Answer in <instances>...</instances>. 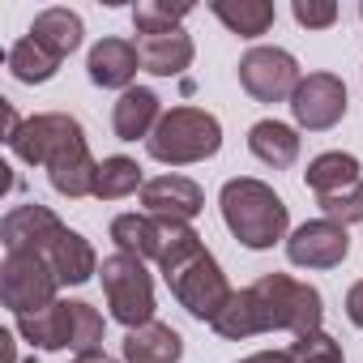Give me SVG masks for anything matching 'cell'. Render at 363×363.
Here are the masks:
<instances>
[{
	"instance_id": "6da1fadb",
	"label": "cell",
	"mask_w": 363,
	"mask_h": 363,
	"mask_svg": "<svg viewBox=\"0 0 363 363\" xmlns=\"http://www.w3.org/2000/svg\"><path fill=\"white\" fill-rule=\"evenodd\" d=\"M320 316H325V299L316 286L295 282L291 274H265L227 299V308L214 316V333L227 342H244L269 329H286L303 337L320 329Z\"/></svg>"
},
{
	"instance_id": "7a4b0ae2",
	"label": "cell",
	"mask_w": 363,
	"mask_h": 363,
	"mask_svg": "<svg viewBox=\"0 0 363 363\" xmlns=\"http://www.w3.org/2000/svg\"><path fill=\"white\" fill-rule=\"evenodd\" d=\"M158 269H162L171 295L179 299V308L197 320H210V325L227 308V299L235 295L223 265L214 261V252L201 244V235L189 223H167V244H162Z\"/></svg>"
},
{
	"instance_id": "3957f363",
	"label": "cell",
	"mask_w": 363,
	"mask_h": 363,
	"mask_svg": "<svg viewBox=\"0 0 363 363\" xmlns=\"http://www.w3.org/2000/svg\"><path fill=\"white\" fill-rule=\"evenodd\" d=\"M218 206H223L227 231H231L244 248H252V252L274 248V244L286 235V227H291L286 201L265 184V179H248V175L227 179L223 193H218Z\"/></svg>"
},
{
	"instance_id": "277c9868",
	"label": "cell",
	"mask_w": 363,
	"mask_h": 363,
	"mask_svg": "<svg viewBox=\"0 0 363 363\" xmlns=\"http://www.w3.org/2000/svg\"><path fill=\"white\" fill-rule=\"evenodd\" d=\"M145 150L154 162H167V167L206 162L223 150V124H218V116H210L201 107H171V111H162Z\"/></svg>"
},
{
	"instance_id": "5b68a950",
	"label": "cell",
	"mask_w": 363,
	"mask_h": 363,
	"mask_svg": "<svg viewBox=\"0 0 363 363\" xmlns=\"http://www.w3.org/2000/svg\"><path fill=\"white\" fill-rule=\"evenodd\" d=\"M103 274V295H107V308L120 325L128 329H141L154 320V282L145 274V261L128 257V252H116L99 265Z\"/></svg>"
},
{
	"instance_id": "8992f818",
	"label": "cell",
	"mask_w": 363,
	"mask_h": 363,
	"mask_svg": "<svg viewBox=\"0 0 363 363\" xmlns=\"http://www.w3.org/2000/svg\"><path fill=\"white\" fill-rule=\"evenodd\" d=\"M56 274L43 257L35 252H5L0 265V299L13 316H30L48 303H56Z\"/></svg>"
},
{
	"instance_id": "52a82bcc",
	"label": "cell",
	"mask_w": 363,
	"mask_h": 363,
	"mask_svg": "<svg viewBox=\"0 0 363 363\" xmlns=\"http://www.w3.org/2000/svg\"><path fill=\"white\" fill-rule=\"evenodd\" d=\"M5 141H9V150H13L22 162H30V167H48L56 154L82 145L86 133H82V124H77L73 116H65V111H43V116L22 120V128H18L13 137H5Z\"/></svg>"
},
{
	"instance_id": "ba28073f",
	"label": "cell",
	"mask_w": 363,
	"mask_h": 363,
	"mask_svg": "<svg viewBox=\"0 0 363 363\" xmlns=\"http://www.w3.org/2000/svg\"><path fill=\"white\" fill-rule=\"evenodd\" d=\"M299 65L291 52L282 48H252L240 60V86L257 99V103H286L299 90Z\"/></svg>"
},
{
	"instance_id": "9c48e42d",
	"label": "cell",
	"mask_w": 363,
	"mask_h": 363,
	"mask_svg": "<svg viewBox=\"0 0 363 363\" xmlns=\"http://www.w3.org/2000/svg\"><path fill=\"white\" fill-rule=\"evenodd\" d=\"M291 111L295 124L308 133H325L346 116V86L333 73H308L299 82V90L291 94Z\"/></svg>"
},
{
	"instance_id": "30bf717a",
	"label": "cell",
	"mask_w": 363,
	"mask_h": 363,
	"mask_svg": "<svg viewBox=\"0 0 363 363\" xmlns=\"http://www.w3.org/2000/svg\"><path fill=\"white\" fill-rule=\"evenodd\" d=\"M346 252H350V235H346V227H337L329 218H312V223L295 227L286 240V261L299 269H333L346 261Z\"/></svg>"
},
{
	"instance_id": "8fae6325",
	"label": "cell",
	"mask_w": 363,
	"mask_h": 363,
	"mask_svg": "<svg viewBox=\"0 0 363 363\" xmlns=\"http://www.w3.org/2000/svg\"><path fill=\"white\" fill-rule=\"evenodd\" d=\"M65 223L39 206V201H26V206H13L5 214V223H0V240H5V252H35L43 257L56 240H60Z\"/></svg>"
},
{
	"instance_id": "7c38bea8",
	"label": "cell",
	"mask_w": 363,
	"mask_h": 363,
	"mask_svg": "<svg viewBox=\"0 0 363 363\" xmlns=\"http://www.w3.org/2000/svg\"><path fill=\"white\" fill-rule=\"evenodd\" d=\"M141 206L150 218H162V223H193L206 206V193L189 175H158V179H145Z\"/></svg>"
},
{
	"instance_id": "4fadbf2b",
	"label": "cell",
	"mask_w": 363,
	"mask_h": 363,
	"mask_svg": "<svg viewBox=\"0 0 363 363\" xmlns=\"http://www.w3.org/2000/svg\"><path fill=\"white\" fill-rule=\"evenodd\" d=\"M137 65H141V56H137V43H128V39H99L86 60L90 82L103 90H133Z\"/></svg>"
},
{
	"instance_id": "5bb4252c",
	"label": "cell",
	"mask_w": 363,
	"mask_h": 363,
	"mask_svg": "<svg viewBox=\"0 0 363 363\" xmlns=\"http://www.w3.org/2000/svg\"><path fill=\"white\" fill-rule=\"evenodd\" d=\"M158 120H162V103H158V94L145 90V86L124 90L120 103L111 107V128H116L120 141H137V137L150 141V133L158 128Z\"/></svg>"
},
{
	"instance_id": "9a60e30c",
	"label": "cell",
	"mask_w": 363,
	"mask_h": 363,
	"mask_svg": "<svg viewBox=\"0 0 363 363\" xmlns=\"http://www.w3.org/2000/svg\"><path fill=\"white\" fill-rule=\"evenodd\" d=\"M43 261L52 265V274H56L60 286H82V282H90V278L99 274V257H94L90 240L77 235V231H69V227H65L60 240L43 252Z\"/></svg>"
},
{
	"instance_id": "2e32d148",
	"label": "cell",
	"mask_w": 363,
	"mask_h": 363,
	"mask_svg": "<svg viewBox=\"0 0 363 363\" xmlns=\"http://www.w3.org/2000/svg\"><path fill=\"white\" fill-rule=\"evenodd\" d=\"M137 56H141L145 73H154V77H179L193 65L197 48H193V39L184 30H171V35H145V39H137Z\"/></svg>"
},
{
	"instance_id": "e0dca14e",
	"label": "cell",
	"mask_w": 363,
	"mask_h": 363,
	"mask_svg": "<svg viewBox=\"0 0 363 363\" xmlns=\"http://www.w3.org/2000/svg\"><path fill=\"white\" fill-rule=\"evenodd\" d=\"M120 350H124V363H179L184 337H179L171 325H162V320H150L141 329H128Z\"/></svg>"
},
{
	"instance_id": "ac0fdd59",
	"label": "cell",
	"mask_w": 363,
	"mask_h": 363,
	"mask_svg": "<svg viewBox=\"0 0 363 363\" xmlns=\"http://www.w3.org/2000/svg\"><path fill=\"white\" fill-rule=\"evenodd\" d=\"M48 179H52V189L60 197H94V184H99V162L90 158V145H73L65 154H56L48 162Z\"/></svg>"
},
{
	"instance_id": "d6986e66",
	"label": "cell",
	"mask_w": 363,
	"mask_h": 363,
	"mask_svg": "<svg viewBox=\"0 0 363 363\" xmlns=\"http://www.w3.org/2000/svg\"><path fill=\"white\" fill-rule=\"evenodd\" d=\"M111 240L120 252H128L137 261H158L162 244H167V223L150 218V214H120V218H111Z\"/></svg>"
},
{
	"instance_id": "ffe728a7",
	"label": "cell",
	"mask_w": 363,
	"mask_h": 363,
	"mask_svg": "<svg viewBox=\"0 0 363 363\" xmlns=\"http://www.w3.org/2000/svg\"><path fill=\"white\" fill-rule=\"evenodd\" d=\"M18 333L39 350H69V342H73L69 299H56V303H48L30 316H18Z\"/></svg>"
},
{
	"instance_id": "44dd1931",
	"label": "cell",
	"mask_w": 363,
	"mask_h": 363,
	"mask_svg": "<svg viewBox=\"0 0 363 363\" xmlns=\"http://www.w3.org/2000/svg\"><path fill=\"white\" fill-rule=\"evenodd\" d=\"M248 150H252L265 167L286 171V167H295V158H299V133H295L291 124H282V120H257V124L248 128Z\"/></svg>"
},
{
	"instance_id": "7402d4cb",
	"label": "cell",
	"mask_w": 363,
	"mask_h": 363,
	"mask_svg": "<svg viewBox=\"0 0 363 363\" xmlns=\"http://www.w3.org/2000/svg\"><path fill=\"white\" fill-rule=\"evenodd\" d=\"M210 13L240 39H261L278 18L269 0H210Z\"/></svg>"
},
{
	"instance_id": "603a6c76",
	"label": "cell",
	"mask_w": 363,
	"mask_h": 363,
	"mask_svg": "<svg viewBox=\"0 0 363 363\" xmlns=\"http://www.w3.org/2000/svg\"><path fill=\"white\" fill-rule=\"evenodd\" d=\"M82 35H86V26H82V18L73 13V9H43L35 22H30V39L35 43H43L52 56H73L77 48H82Z\"/></svg>"
},
{
	"instance_id": "cb8c5ba5",
	"label": "cell",
	"mask_w": 363,
	"mask_h": 363,
	"mask_svg": "<svg viewBox=\"0 0 363 363\" xmlns=\"http://www.w3.org/2000/svg\"><path fill=\"white\" fill-rule=\"evenodd\" d=\"M303 179H308V189H312L316 197H325V193H342V189L359 184V158H354V154H342V150L316 154V158L308 162Z\"/></svg>"
},
{
	"instance_id": "d4e9b609",
	"label": "cell",
	"mask_w": 363,
	"mask_h": 363,
	"mask_svg": "<svg viewBox=\"0 0 363 363\" xmlns=\"http://www.w3.org/2000/svg\"><path fill=\"white\" fill-rule=\"evenodd\" d=\"M9 73L18 82H26V86H43V82H52L60 73V56H52L43 43H35L26 35V39H18L9 48Z\"/></svg>"
},
{
	"instance_id": "484cf974",
	"label": "cell",
	"mask_w": 363,
	"mask_h": 363,
	"mask_svg": "<svg viewBox=\"0 0 363 363\" xmlns=\"http://www.w3.org/2000/svg\"><path fill=\"white\" fill-rule=\"evenodd\" d=\"M137 189H145V184H141V167L133 158L116 154V158L99 162V184H94L99 201H120V197H133Z\"/></svg>"
},
{
	"instance_id": "4316f807",
	"label": "cell",
	"mask_w": 363,
	"mask_h": 363,
	"mask_svg": "<svg viewBox=\"0 0 363 363\" xmlns=\"http://www.w3.org/2000/svg\"><path fill=\"white\" fill-rule=\"evenodd\" d=\"M189 9L193 5H167V0H141V5L133 9V26H137V35L145 39V35H171V30H179V22L189 18Z\"/></svg>"
},
{
	"instance_id": "83f0119b",
	"label": "cell",
	"mask_w": 363,
	"mask_h": 363,
	"mask_svg": "<svg viewBox=\"0 0 363 363\" xmlns=\"http://www.w3.org/2000/svg\"><path fill=\"white\" fill-rule=\"evenodd\" d=\"M69 320H73V342H69V350H77V354L103 350V316H99V308H90V303H82V299H69Z\"/></svg>"
},
{
	"instance_id": "f1b7e54d",
	"label": "cell",
	"mask_w": 363,
	"mask_h": 363,
	"mask_svg": "<svg viewBox=\"0 0 363 363\" xmlns=\"http://www.w3.org/2000/svg\"><path fill=\"white\" fill-rule=\"evenodd\" d=\"M316 206H320V214H325L329 223H337V227L363 223V179H359V184H350V189H342V193L316 197Z\"/></svg>"
},
{
	"instance_id": "f546056e",
	"label": "cell",
	"mask_w": 363,
	"mask_h": 363,
	"mask_svg": "<svg viewBox=\"0 0 363 363\" xmlns=\"http://www.w3.org/2000/svg\"><path fill=\"white\" fill-rule=\"evenodd\" d=\"M286 354H291V363H346L342 346H337V342H333L325 329L295 337V342L286 346Z\"/></svg>"
},
{
	"instance_id": "4dcf8cb0",
	"label": "cell",
	"mask_w": 363,
	"mask_h": 363,
	"mask_svg": "<svg viewBox=\"0 0 363 363\" xmlns=\"http://www.w3.org/2000/svg\"><path fill=\"white\" fill-rule=\"evenodd\" d=\"M291 13H295V22L308 26V30H325V26L337 22V5H333V0H295Z\"/></svg>"
},
{
	"instance_id": "1f68e13d",
	"label": "cell",
	"mask_w": 363,
	"mask_h": 363,
	"mask_svg": "<svg viewBox=\"0 0 363 363\" xmlns=\"http://www.w3.org/2000/svg\"><path fill=\"white\" fill-rule=\"evenodd\" d=\"M346 316H350V325H359V329H363V278L346 291Z\"/></svg>"
},
{
	"instance_id": "d6a6232c",
	"label": "cell",
	"mask_w": 363,
	"mask_h": 363,
	"mask_svg": "<svg viewBox=\"0 0 363 363\" xmlns=\"http://www.w3.org/2000/svg\"><path fill=\"white\" fill-rule=\"evenodd\" d=\"M240 363H291V354L286 350H257V354H248Z\"/></svg>"
},
{
	"instance_id": "836d02e7",
	"label": "cell",
	"mask_w": 363,
	"mask_h": 363,
	"mask_svg": "<svg viewBox=\"0 0 363 363\" xmlns=\"http://www.w3.org/2000/svg\"><path fill=\"white\" fill-rule=\"evenodd\" d=\"M73 363H116V359H111L107 350H94V354H77Z\"/></svg>"
},
{
	"instance_id": "e575fe53",
	"label": "cell",
	"mask_w": 363,
	"mask_h": 363,
	"mask_svg": "<svg viewBox=\"0 0 363 363\" xmlns=\"http://www.w3.org/2000/svg\"><path fill=\"white\" fill-rule=\"evenodd\" d=\"M359 18H363V5H359Z\"/></svg>"
}]
</instances>
